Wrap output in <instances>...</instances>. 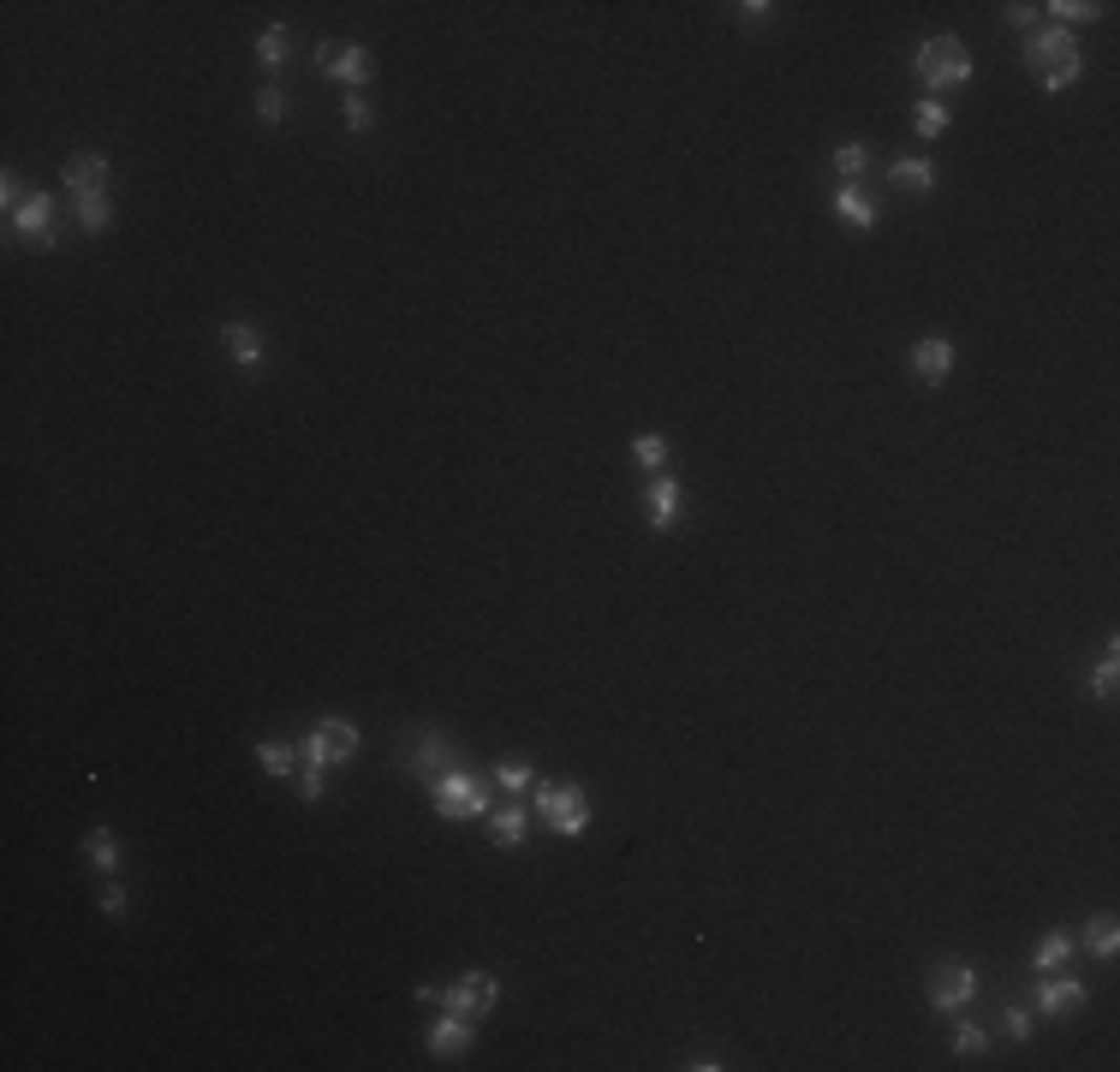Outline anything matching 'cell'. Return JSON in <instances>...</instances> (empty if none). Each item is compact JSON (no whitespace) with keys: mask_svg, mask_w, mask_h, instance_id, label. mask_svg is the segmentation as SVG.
<instances>
[{"mask_svg":"<svg viewBox=\"0 0 1120 1072\" xmlns=\"http://www.w3.org/2000/svg\"><path fill=\"white\" fill-rule=\"evenodd\" d=\"M912 72L930 95L936 90H959V84H972V48L959 37H924L918 55H912Z\"/></svg>","mask_w":1120,"mask_h":1072,"instance_id":"1","label":"cell"},{"mask_svg":"<svg viewBox=\"0 0 1120 1072\" xmlns=\"http://www.w3.org/2000/svg\"><path fill=\"white\" fill-rule=\"evenodd\" d=\"M536 816L549 822L561 840H578V834L590 829V798H585V787H536Z\"/></svg>","mask_w":1120,"mask_h":1072,"instance_id":"2","label":"cell"},{"mask_svg":"<svg viewBox=\"0 0 1120 1072\" xmlns=\"http://www.w3.org/2000/svg\"><path fill=\"white\" fill-rule=\"evenodd\" d=\"M429 805H436V816H453V822H465V816H489V793H483L465 769H447V775L429 780Z\"/></svg>","mask_w":1120,"mask_h":1072,"instance_id":"3","label":"cell"},{"mask_svg":"<svg viewBox=\"0 0 1120 1072\" xmlns=\"http://www.w3.org/2000/svg\"><path fill=\"white\" fill-rule=\"evenodd\" d=\"M1026 66L1049 78V72H1066V66H1084V55H1079V42H1073V30L1049 24V30H1031L1026 37Z\"/></svg>","mask_w":1120,"mask_h":1072,"instance_id":"4","label":"cell"},{"mask_svg":"<svg viewBox=\"0 0 1120 1072\" xmlns=\"http://www.w3.org/2000/svg\"><path fill=\"white\" fill-rule=\"evenodd\" d=\"M495 1001H501V978H489V971H465L460 983L441 989V1007H447V1013H465V1019L495 1013Z\"/></svg>","mask_w":1120,"mask_h":1072,"instance_id":"5","label":"cell"},{"mask_svg":"<svg viewBox=\"0 0 1120 1072\" xmlns=\"http://www.w3.org/2000/svg\"><path fill=\"white\" fill-rule=\"evenodd\" d=\"M972 995H977V971L972 965L966 960H942L936 978H930V1007H936V1013H959Z\"/></svg>","mask_w":1120,"mask_h":1072,"instance_id":"6","label":"cell"},{"mask_svg":"<svg viewBox=\"0 0 1120 1072\" xmlns=\"http://www.w3.org/2000/svg\"><path fill=\"white\" fill-rule=\"evenodd\" d=\"M316 60H322V72L340 78V84H369V72H376L369 48H358V42H322Z\"/></svg>","mask_w":1120,"mask_h":1072,"instance_id":"7","label":"cell"},{"mask_svg":"<svg viewBox=\"0 0 1120 1072\" xmlns=\"http://www.w3.org/2000/svg\"><path fill=\"white\" fill-rule=\"evenodd\" d=\"M13 233H19V239H30L37 244V251H55V197H48V191H30V203L19 209V215H13Z\"/></svg>","mask_w":1120,"mask_h":1072,"instance_id":"8","label":"cell"},{"mask_svg":"<svg viewBox=\"0 0 1120 1072\" xmlns=\"http://www.w3.org/2000/svg\"><path fill=\"white\" fill-rule=\"evenodd\" d=\"M912 370H918L924 388H942V382L954 376V340H942V334H924L918 346H912Z\"/></svg>","mask_w":1120,"mask_h":1072,"instance_id":"9","label":"cell"},{"mask_svg":"<svg viewBox=\"0 0 1120 1072\" xmlns=\"http://www.w3.org/2000/svg\"><path fill=\"white\" fill-rule=\"evenodd\" d=\"M60 186L72 191V203H78V197H96V191H108V155H96V149L72 155V162L60 167Z\"/></svg>","mask_w":1120,"mask_h":1072,"instance_id":"10","label":"cell"},{"mask_svg":"<svg viewBox=\"0 0 1120 1072\" xmlns=\"http://www.w3.org/2000/svg\"><path fill=\"white\" fill-rule=\"evenodd\" d=\"M643 518H650V531H674V518H680V483L661 477V471L643 483Z\"/></svg>","mask_w":1120,"mask_h":1072,"instance_id":"11","label":"cell"},{"mask_svg":"<svg viewBox=\"0 0 1120 1072\" xmlns=\"http://www.w3.org/2000/svg\"><path fill=\"white\" fill-rule=\"evenodd\" d=\"M220 346H227V358H233L239 370H257L262 351H269V334H262L257 322H227V328H220Z\"/></svg>","mask_w":1120,"mask_h":1072,"instance_id":"12","label":"cell"},{"mask_svg":"<svg viewBox=\"0 0 1120 1072\" xmlns=\"http://www.w3.org/2000/svg\"><path fill=\"white\" fill-rule=\"evenodd\" d=\"M471 1036H478V1031H471V1019L441 1007V1019L429 1025V1036H423V1049H429V1054H465V1049H471Z\"/></svg>","mask_w":1120,"mask_h":1072,"instance_id":"13","label":"cell"},{"mask_svg":"<svg viewBox=\"0 0 1120 1072\" xmlns=\"http://www.w3.org/2000/svg\"><path fill=\"white\" fill-rule=\"evenodd\" d=\"M311 733H316V745H322V757H329V763L358 757V727H352L346 715H322V722H316Z\"/></svg>","mask_w":1120,"mask_h":1072,"instance_id":"14","label":"cell"},{"mask_svg":"<svg viewBox=\"0 0 1120 1072\" xmlns=\"http://www.w3.org/2000/svg\"><path fill=\"white\" fill-rule=\"evenodd\" d=\"M1073 1007H1084V983H1073V978H1055L1049 971L1043 978V989H1037V1013H1049V1019H1066Z\"/></svg>","mask_w":1120,"mask_h":1072,"instance_id":"15","label":"cell"},{"mask_svg":"<svg viewBox=\"0 0 1120 1072\" xmlns=\"http://www.w3.org/2000/svg\"><path fill=\"white\" fill-rule=\"evenodd\" d=\"M888 179L901 191H936V162H930V155H901V162L888 167Z\"/></svg>","mask_w":1120,"mask_h":1072,"instance_id":"16","label":"cell"},{"mask_svg":"<svg viewBox=\"0 0 1120 1072\" xmlns=\"http://www.w3.org/2000/svg\"><path fill=\"white\" fill-rule=\"evenodd\" d=\"M411 763H418V775H429V780L447 775V769H460V763H453V745L441 739V733H418V757Z\"/></svg>","mask_w":1120,"mask_h":1072,"instance_id":"17","label":"cell"},{"mask_svg":"<svg viewBox=\"0 0 1120 1072\" xmlns=\"http://www.w3.org/2000/svg\"><path fill=\"white\" fill-rule=\"evenodd\" d=\"M834 215H841L846 227H859V233H870V227H876V203H870L859 186H841V191H834Z\"/></svg>","mask_w":1120,"mask_h":1072,"instance_id":"18","label":"cell"},{"mask_svg":"<svg viewBox=\"0 0 1120 1072\" xmlns=\"http://www.w3.org/2000/svg\"><path fill=\"white\" fill-rule=\"evenodd\" d=\"M948 126H954V108H942V95H924L918 113H912V131H918L924 144H936Z\"/></svg>","mask_w":1120,"mask_h":1072,"instance_id":"19","label":"cell"},{"mask_svg":"<svg viewBox=\"0 0 1120 1072\" xmlns=\"http://www.w3.org/2000/svg\"><path fill=\"white\" fill-rule=\"evenodd\" d=\"M257 763L269 769L275 780H298V745H280V739H257Z\"/></svg>","mask_w":1120,"mask_h":1072,"instance_id":"20","label":"cell"},{"mask_svg":"<svg viewBox=\"0 0 1120 1072\" xmlns=\"http://www.w3.org/2000/svg\"><path fill=\"white\" fill-rule=\"evenodd\" d=\"M525 829H531V816L519 811V805L489 816V840H495V846H525Z\"/></svg>","mask_w":1120,"mask_h":1072,"instance_id":"21","label":"cell"},{"mask_svg":"<svg viewBox=\"0 0 1120 1072\" xmlns=\"http://www.w3.org/2000/svg\"><path fill=\"white\" fill-rule=\"evenodd\" d=\"M1115 685H1120V644L1115 638H1108V644H1102V662L1091 667V698H1115Z\"/></svg>","mask_w":1120,"mask_h":1072,"instance_id":"22","label":"cell"},{"mask_svg":"<svg viewBox=\"0 0 1120 1072\" xmlns=\"http://www.w3.org/2000/svg\"><path fill=\"white\" fill-rule=\"evenodd\" d=\"M287 55H293V30H287V24H275V30H262V37H257V66L280 72V66H287Z\"/></svg>","mask_w":1120,"mask_h":1072,"instance_id":"23","label":"cell"},{"mask_svg":"<svg viewBox=\"0 0 1120 1072\" xmlns=\"http://www.w3.org/2000/svg\"><path fill=\"white\" fill-rule=\"evenodd\" d=\"M84 852H90V864L102 870V876L120 870V840H113V829H90L84 834Z\"/></svg>","mask_w":1120,"mask_h":1072,"instance_id":"24","label":"cell"},{"mask_svg":"<svg viewBox=\"0 0 1120 1072\" xmlns=\"http://www.w3.org/2000/svg\"><path fill=\"white\" fill-rule=\"evenodd\" d=\"M1073 960V936H1066V929H1049L1043 942H1037V971H1061V965Z\"/></svg>","mask_w":1120,"mask_h":1072,"instance_id":"25","label":"cell"},{"mask_svg":"<svg viewBox=\"0 0 1120 1072\" xmlns=\"http://www.w3.org/2000/svg\"><path fill=\"white\" fill-rule=\"evenodd\" d=\"M632 459H638L643 471H661V465H668V435H656V429L632 435Z\"/></svg>","mask_w":1120,"mask_h":1072,"instance_id":"26","label":"cell"},{"mask_svg":"<svg viewBox=\"0 0 1120 1072\" xmlns=\"http://www.w3.org/2000/svg\"><path fill=\"white\" fill-rule=\"evenodd\" d=\"M1043 13H1055V19H1061V30L1066 24H1091V19H1102V13H1108V6H1102V0H1055V6H1043Z\"/></svg>","mask_w":1120,"mask_h":1072,"instance_id":"27","label":"cell"},{"mask_svg":"<svg viewBox=\"0 0 1120 1072\" xmlns=\"http://www.w3.org/2000/svg\"><path fill=\"white\" fill-rule=\"evenodd\" d=\"M108 221H113L108 191H96V197H78V227H84V233H102Z\"/></svg>","mask_w":1120,"mask_h":1072,"instance_id":"28","label":"cell"},{"mask_svg":"<svg viewBox=\"0 0 1120 1072\" xmlns=\"http://www.w3.org/2000/svg\"><path fill=\"white\" fill-rule=\"evenodd\" d=\"M864 167H870V149H864V144H841V149H834V173H841V186H852Z\"/></svg>","mask_w":1120,"mask_h":1072,"instance_id":"29","label":"cell"},{"mask_svg":"<svg viewBox=\"0 0 1120 1072\" xmlns=\"http://www.w3.org/2000/svg\"><path fill=\"white\" fill-rule=\"evenodd\" d=\"M495 780L507 787V793H525V787L536 780V769L525 757H507V763H495Z\"/></svg>","mask_w":1120,"mask_h":1072,"instance_id":"30","label":"cell"},{"mask_svg":"<svg viewBox=\"0 0 1120 1072\" xmlns=\"http://www.w3.org/2000/svg\"><path fill=\"white\" fill-rule=\"evenodd\" d=\"M1115 947H1120L1115 918H1097V924H1091V953H1097V960H1115Z\"/></svg>","mask_w":1120,"mask_h":1072,"instance_id":"31","label":"cell"},{"mask_svg":"<svg viewBox=\"0 0 1120 1072\" xmlns=\"http://www.w3.org/2000/svg\"><path fill=\"white\" fill-rule=\"evenodd\" d=\"M257 120H262V126H280V120H287V95H280L275 84H269V90H257Z\"/></svg>","mask_w":1120,"mask_h":1072,"instance_id":"32","label":"cell"},{"mask_svg":"<svg viewBox=\"0 0 1120 1072\" xmlns=\"http://www.w3.org/2000/svg\"><path fill=\"white\" fill-rule=\"evenodd\" d=\"M340 108H346V113H340V120H346V131H369V126H376V113H369L364 95H346Z\"/></svg>","mask_w":1120,"mask_h":1072,"instance_id":"33","label":"cell"},{"mask_svg":"<svg viewBox=\"0 0 1120 1072\" xmlns=\"http://www.w3.org/2000/svg\"><path fill=\"white\" fill-rule=\"evenodd\" d=\"M984 1049H990V1036L977 1025H954V1054H984Z\"/></svg>","mask_w":1120,"mask_h":1072,"instance_id":"34","label":"cell"},{"mask_svg":"<svg viewBox=\"0 0 1120 1072\" xmlns=\"http://www.w3.org/2000/svg\"><path fill=\"white\" fill-rule=\"evenodd\" d=\"M322 787H329V780H322V769H304V763H298V798H304V805H316V798H322Z\"/></svg>","mask_w":1120,"mask_h":1072,"instance_id":"35","label":"cell"},{"mask_svg":"<svg viewBox=\"0 0 1120 1072\" xmlns=\"http://www.w3.org/2000/svg\"><path fill=\"white\" fill-rule=\"evenodd\" d=\"M1008 1036H1013V1043H1026V1036H1031V1007H1019V1001L1008 1007Z\"/></svg>","mask_w":1120,"mask_h":1072,"instance_id":"36","label":"cell"},{"mask_svg":"<svg viewBox=\"0 0 1120 1072\" xmlns=\"http://www.w3.org/2000/svg\"><path fill=\"white\" fill-rule=\"evenodd\" d=\"M126 906H131V900H126V887H120V882L102 887V912H108V918H126Z\"/></svg>","mask_w":1120,"mask_h":1072,"instance_id":"37","label":"cell"},{"mask_svg":"<svg viewBox=\"0 0 1120 1072\" xmlns=\"http://www.w3.org/2000/svg\"><path fill=\"white\" fill-rule=\"evenodd\" d=\"M1001 19H1008L1013 30H1031V24H1037V6H1008V13H1001Z\"/></svg>","mask_w":1120,"mask_h":1072,"instance_id":"38","label":"cell"},{"mask_svg":"<svg viewBox=\"0 0 1120 1072\" xmlns=\"http://www.w3.org/2000/svg\"><path fill=\"white\" fill-rule=\"evenodd\" d=\"M769 13H775L769 0H745V6H739V19H745V24H763Z\"/></svg>","mask_w":1120,"mask_h":1072,"instance_id":"39","label":"cell"}]
</instances>
